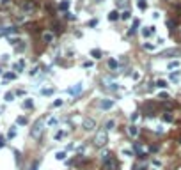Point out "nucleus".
<instances>
[{
  "mask_svg": "<svg viewBox=\"0 0 181 170\" xmlns=\"http://www.w3.org/2000/svg\"><path fill=\"white\" fill-rule=\"evenodd\" d=\"M107 87H108L110 90H117V89H119V87H117V83H110V85H107Z\"/></svg>",
  "mask_w": 181,
  "mask_h": 170,
  "instance_id": "nucleus-31",
  "label": "nucleus"
},
{
  "mask_svg": "<svg viewBox=\"0 0 181 170\" xmlns=\"http://www.w3.org/2000/svg\"><path fill=\"white\" fill-rule=\"evenodd\" d=\"M165 25H167L169 29H174V25H176V23H174L172 20H167V21H165Z\"/></svg>",
  "mask_w": 181,
  "mask_h": 170,
  "instance_id": "nucleus-29",
  "label": "nucleus"
},
{
  "mask_svg": "<svg viewBox=\"0 0 181 170\" xmlns=\"http://www.w3.org/2000/svg\"><path fill=\"white\" fill-rule=\"evenodd\" d=\"M9 41H11V44H18V43H21L18 37H14V39H9Z\"/></svg>",
  "mask_w": 181,
  "mask_h": 170,
  "instance_id": "nucleus-37",
  "label": "nucleus"
},
{
  "mask_svg": "<svg viewBox=\"0 0 181 170\" xmlns=\"http://www.w3.org/2000/svg\"><path fill=\"white\" fill-rule=\"evenodd\" d=\"M179 73L181 71H174V73H171V80H178V78H179Z\"/></svg>",
  "mask_w": 181,
  "mask_h": 170,
  "instance_id": "nucleus-27",
  "label": "nucleus"
},
{
  "mask_svg": "<svg viewBox=\"0 0 181 170\" xmlns=\"http://www.w3.org/2000/svg\"><path fill=\"white\" fill-rule=\"evenodd\" d=\"M30 170H37V161H36V163H34V165L30 167Z\"/></svg>",
  "mask_w": 181,
  "mask_h": 170,
  "instance_id": "nucleus-43",
  "label": "nucleus"
},
{
  "mask_svg": "<svg viewBox=\"0 0 181 170\" xmlns=\"http://www.w3.org/2000/svg\"><path fill=\"white\" fill-rule=\"evenodd\" d=\"M48 124H50V126H55V124H57V119H53V117H51V119L48 120Z\"/></svg>",
  "mask_w": 181,
  "mask_h": 170,
  "instance_id": "nucleus-38",
  "label": "nucleus"
},
{
  "mask_svg": "<svg viewBox=\"0 0 181 170\" xmlns=\"http://www.w3.org/2000/svg\"><path fill=\"white\" fill-rule=\"evenodd\" d=\"M90 57L92 59H101V50H92L90 51Z\"/></svg>",
  "mask_w": 181,
  "mask_h": 170,
  "instance_id": "nucleus-16",
  "label": "nucleus"
},
{
  "mask_svg": "<svg viewBox=\"0 0 181 170\" xmlns=\"http://www.w3.org/2000/svg\"><path fill=\"white\" fill-rule=\"evenodd\" d=\"M114 126H115V120H107V122H105V131H108V130H112V128H114Z\"/></svg>",
  "mask_w": 181,
  "mask_h": 170,
  "instance_id": "nucleus-15",
  "label": "nucleus"
},
{
  "mask_svg": "<svg viewBox=\"0 0 181 170\" xmlns=\"http://www.w3.org/2000/svg\"><path fill=\"white\" fill-rule=\"evenodd\" d=\"M178 67H179V60H172V62H169V64H167V69H169V71L178 69Z\"/></svg>",
  "mask_w": 181,
  "mask_h": 170,
  "instance_id": "nucleus-13",
  "label": "nucleus"
},
{
  "mask_svg": "<svg viewBox=\"0 0 181 170\" xmlns=\"http://www.w3.org/2000/svg\"><path fill=\"white\" fill-rule=\"evenodd\" d=\"M154 32H156L154 27H144L142 29V36L144 37H151V36H154Z\"/></svg>",
  "mask_w": 181,
  "mask_h": 170,
  "instance_id": "nucleus-7",
  "label": "nucleus"
},
{
  "mask_svg": "<svg viewBox=\"0 0 181 170\" xmlns=\"http://www.w3.org/2000/svg\"><path fill=\"white\" fill-rule=\"evenodd\" d=\"M107 142H108V137H107V131H98L96 133V137H94V145L96 147H105L107 145Z\"/></svg>",
  "mask_w": 181,
  "mask_h": 170,
  "instance_id": "nucleus-1",
  "label": "nucleus"
},
{
  "mask_svg": "<svg viewBox=\"0 0 181 170\" xmlns=\"http://www.w3.org/2000/svg\"><path fill=\"white\" fill-rule=\"evenodd\" d=\"M100 106L103 108V110H108V108H112V106H114V99H103L100 103Z\"/></svg>",
  "mask_w": 181,
  "mask_h": 170,
  "instance_id": "nucleus-8",
  "label": "nucleus"
},
{
  "mask_svg": "<svg viewBox=\"0 0 181 170\" xmlns=\"http://www.w3.org/2000/svg\"><path fill=\"white\" fill-rule=\"evenodd\" d=\"M14 32H16V29H14V27H7V29L4 30V34H7V36H9V34H14Z\"/></svg>",
  "mask_w": 181,
  "mask_h": 170,
  "instance_id": "nucleus-24",
  "label": "nucleus"
},
{
  "mask_svg": "<svg viewBox=\"0 0 181 170\" xmlns=\"http://www.w3.org/2000/svg\"><path fill=\"white\" fill-rule=\"evenodd\" d=\"M62 103H64V99L59 98V99H55L53 103H51V106H53V108H59V106H62Z\"/></svg>",
  "mask_w": 181,
  "mask_h": 170,
  "instance_id": "nucleus-17",
  "label": "nucleus"
},
{
  "mask_svg": "<svg viewBox=\"0 0 181 170\" xmlns=\"http://www.w3.org/2000/svg\"><path fill=\"white\" fill-rule=\"evenodd\" d=\"M16 122H18V124H27V119H25V117H18Z\"/></svg>",
  "mask_w": 181,
  "mask_h": 170,
  "instance_id": "nucleus-32",
  "label": "nucleus"
},
{
  "mask_svg": "<svg viewBox=\"0 0 181 170\" xmlns=\"http://www.w3.org/2000/svg\"><path fill=\"white\" fill-rule=\"evenodd\" d=\"M139 119V113H133V115H131V120H133V122H135V120Z\"/></svg>",
  "mask_w": 181,
  "mask_h": 170,
  "instance_id": "nucleus-41",
  "label": "nucleus"
},
{
  "mask_svg": "<svg viewBox=\"0 0 181 170\" xmlns=\"http://www.w3.org/2000/svg\"><path fill=\"white\" fill-rule=\"evenodd\" d=\"M43 41L44 43H53V32H43Z\"/></svg>",
  "mask_w": 181,
  "mask_h": 170,
  "instance_id": "nucleus-11",
  "label": "nucleus"
},
{
  "mask_svg": "<svg viewBox=\"0 0 181 170\" xmlns=\"http://www.w3.org/2000/svg\"><path fill=\"white\" fill-rule=\"evenodd\" d=\"M137 5H139L140 9H146V7H147V4H146V0H137Z\"/></svg>",
  "mask_w": 181,
  "mask_h": 170,
  "instance_id": "nucleus-21",
  "label": "nucleus"
},
{
  "mask_svg": "<svg viewBox=\"0 0 181 170\" xmlns=\"http://www.w3.org/2000/svg\"><path fill=\"white\" fill-rule=\"evenodd\" d=\"M43 128H44V124H43L41 120H37V122L32 126V130H30V135H32V138H39L41 133H43Z\"/></svg>",
  "mask_w": 181,
  "mask_h": 170,
  "instance_id": "nucleus-3",
  "label": "nucleus"
},
{
  "mask_svg": "<svg viewBox=\"0 0 181 170\" xmlns=\"http://www.w3.org/2000/svg\"><path fill=\"white\" fill-rule=\"evenodd\" d=\"M34 106V101L32 99H25L23 101V108H32Z\"/></svg>",
  "mask_w": 181,
  "mask_h": 170,
  "instance_id": "nucleus-18",
  "label": "nucleus"
},
{
  "mask_svg": "<svg viewBox=\"0 0 181 170\" xmlns=\"http://www.w3.org/2000/svg\"><path fill=\"white\" fill-rule=\"evenodd\" d=\"M55 158H57V160H64V158H66V152H64V151H60V152L55 154Z\"/></svg>",
  "mask_w": 181,
  "mask_h": 170,
  "instance_id": "nucleus-25",
  "label": "nucleus"
},
{
  "mask_svg": "<svg viewBox=\"0 0 181 170\" xmlns=\"http://www.w3.org/2000/svg\"><path fill=\"white\" fill-rule=\"evenodd\" d=\"M156 85H158L160 89H165V87H167V81H165V80H158V81H156Z\"/></svg>",
  "mask_w": 181,
  "mask_h": 170,
  "instance_id": "nucleus-23",
  "label": "nucleus"
},
{
  "mask_svg": "<svg viewBox=\"0 0 181 170\" xmlns=\"http://www.w3.org/2000/svg\"><path fill=\"white\" fill-rule=\"evenodd\" d=\"M16 78V73H5L4 74V80H14Z\"/></svg>",
  "mask_w": 181,
  "mask_h": 170,
  "instance_id": "nucleus-20",
  "label": "nucleus"
},
{
  "mask_svg": "<svg viewBox=\"0 0 181 170\" xmlns=\"http://www.w3.org/2000/svg\"><path fill=\"white\" fill-rule=\"evenodd\" d=\"M128 133H130V137H139V126H135V124H131L130 128H128Z\"/></svg>",
  "mask_w": 181,
  "mask_h": 170,
  "instance_id": "nucleus-9",
  "label": "nucleus"
},
{
  "mask_svg": "<svg viewBox=\"0 0 181 170\" xmlns=\"http://www.w3.org/2000/svg\"><path fill=\"white\" fill-rule=\"evenodd\" d=\"M163 120L165 122H172V115L171 113H163Z\"/></svg>",
  "mask_w": 181,
  "mask_h": 170,
  "instance_id": "nucleus-28",
  "label": "nucleus"
},
{
  "mask_svg": "<svg viewBox=\"0 0 181 170\" xmlns=\"http://www.w3.org/2000/svg\"><path fill=\"white\" fill-rule=\"evenodd\" d=\"M119 18H121V20H126V21H128L131 18V12H130V11H122V12L119 14Z\"/></svg>",
  "mask_w": 181,
  "mask_h": 170,
  "instance_id": "nucleus-14",
  "label": "nucleus"
},
{
  "mask_svg": "<svg viewBox=\"0 0 181 170\" xmlns=\"http://www.w3.org/2000/svg\"><path fill=\"white\" fill-rule=\"evenodd\" d=\"M82 90H83V83H82V81H78V83H76L75 87H71L68 92H69V94H73V96H76V94H80Z\"/></svg>",
  "mask_w": 181,
  "mask_h": 170,
  "instance_id": "nucleus-6",
  "label": "nucleus"
},
{
  "mask_svg": "<svg viewBox=\"0 0 181 170\" xmlns=\"http://www.w3.org/2000/svg\"><path fill=\"white\" fill-rule=\"evenodd\" d=\"M144 48H146V50H149V51H153L156 46H154V44H151V43H144Z\"/></svg>",
  "mask_w": 181,
  "mask_h": 170,
  "instance_id": "nucleus-22",
  "label": "nucleus"
},
{
  "mask_svg": "<svg viewBox=\"0 0 181 170\" xmlns=\"http://www.w3.org/2000/svg\"><path fill=\"white\" fill-rule=\"evenodd\" d=\"M108 67H112V69H115V67H117V60H108Z\"/></svg>",
  "mask_w": 181,
  "mask_h": 170,
  "instance_id": "nucleus-26",
  "label": "nucleus"
},
{
  "mask_svg": "<svg viewBox=\"0 0 181 170\" xmlns=\"http://www.w3.org/2000/svg\"><path fill=\"white\" fill-rule=\"evenodd\" d=\"M98 2H103V0H98Z\"/></svg>",
  "mask_w": 181,
  "mask_h": 170,
  "instance_id": "nucleus-44",
  "label": "nucleus"
},
{
  "mask_svg": "<svg viewBox=\"0 0 181 170\" xmlns=\"http://www.w3.org/2000/svg\"><path fill=\"white\" fill-rule=\"evenodd\" d=\"M37 71H39V67H34V69L30 71V74H32V76H36V74H37Z\"/></svg>",
  "mask_w": 181,
  "mask_h": 170,
  "instance_id": "nucleus-39",
  "label": "nucleus"
},
{
  "mask_svg": "<svg viewBox=\"0 0 181 170\" xmlns=\"http://www.w3.org/2000/svg\"><path fill=\"white\" fill-rule=\"evenodd\" d=\"M20 7H21V11H23V12H34L37 5H36V2H34V0H21V2H20Z\"/></svg>",
  "mask_w": 181,
  "mask_h": 170,
  "instance_id": "nucleus-2",
  "label": "nucleus"
},
{
  "mask_svg": "<svg viewBox=\"0 0 181 170\" xmlns=\"http://www.w3.org/2000/svg\"><path fill=\"white\" fill-rule=\"evenodd\" d=\"M14 137H16V130L12 128V130L9 131V138H14Z\"/></svg>",
  "mask_w": 181,
  "mask_h": 170,
  "instance_id": "nucleus-34",
  "label": "nucleus"
},
{
  "mask_svg": "<svg viewBox=\"0 0 181 170\" xmlns=\"http://www.w3.org/2000/svg\"><path fill=\"white\" fill-rule=\"evenodd\" d=\"M137 27H139V21L135 20V21H133V27H131V30H130V34H133V32H135V29H137Z\"/></svg>",
  "mask_w": 181,
  "mask_h": 170,
  "instance_id": "nucleus-30",
  "label": "nucleus"
},
{
  "mask_svg": "<svg viewBox=\"0 0 181 170\" xmlns=\"http://www.w3.org/2000/svg\"><path fill=\"white\" fill-rule=\"evenodd\" d=\"M133 170H146V167H144V165H140V167L137 165V167H135V168H133Z\"/></svg>",
  "mask_w": 181,
  "mask_h": 170,
  "instance_id": "nucleus-40",
  "label": "nucleus"
},
{
  "mask_svg": "<svg viewBox=\"0 0 181 170\" xmlns=\"http://www.w3.org/2000/svg\"><path fill=\"white\" fill-rule=\"evenodd\" d=\"M107 18H108V21H115V20H119V12H117V11H110V12L107 14Z\"/></svg>",
  "mask_w": 181,
  "mask_h": 170,
  "instance_id": "nucleus-12",
  "label": "nucleus"
},
{
  "mask_svg": "<svg viewBox=\"0 0 181 170\" xmlns=\"http://www.w3.org/2000/svg\"><path fill=\"white\" fill-rule=\"evenodd\" d=\"M4 145H5V142H4V138H2V137H0V149H2V147H4Z\"/></svg>",
  "mask_w": 181,
  "mask_h": 170,
  "instance_id": "nucleus-42",
  "label": "nucleus"
},
{
  "mask_svg": "<svg viewBox=\"0 0 181 170\" xmlns=\"http://www.w3.org/2000/svg\"><path fill=\"white\" fill-rule=\"evenodd\" d=\"M122 154H126V156H131V154H133V152H131L130 149H122Z\"/></svg>",
  "mask_w": 181,
  "mask_h": 170,
  "instance_id": "nucleus-36",
  "label": "nucleus"
},
{
  "mask_svg": "<svg viewBox=\"0 0 181 170\" xmlns=\"http://www.w3.org/2000/svg\"><path fill=\"white\" fill-rule=\"evenodd\" d=\"M4 99L7 101V103H9V101H14V92H7V94L4 96Z\"/></svg>",
  "mask_w": 181,
  "mask_h": 170,
  "instance_id": "nucleus-19",
  "label": "nucleus"
},
{
  "mask_svg": "<svg viewBox=\"0 0 181 170\" xmlns=\"http://www.w3.org/2000/svg\"><path fill=\"white\" fill-rule=\"evenodd\" d=\"M69 7H71V2H69V0H60L59 9H62V11H69Z\"/></svg>",
  "mask_w": 181,
  "mask_h": 170,
  "instance_id": "nucleus-10",
  "label": "nucleus"
},
{
  "mask_svg": "<svg viewBox=\"0 0 181 170\" xmlns=\"http://www.w3.org/2000/svg\"><path fill=\"white\" fill-rule=\"evenodd\" d=\"M87 25H89V27H96V25H98V20H90Z\"/></svg>",
  "mask_w": 181,
  "mask_h": 170,
  "instance_id": "nucleus-33",
  "label": "nucleus"
},
{
  "mask_svg": "<svg viewBox=\"0 0 181 170\" xmlns=\"http://www.w3.org/2000/svg\"><path fill=\"white\" fill-rule=\"evenodd\" d=\"M105 170H117L119 168V163H117V160L114 158V156H110L108 160H105V167H103Z\"/></svg>",
  "mask_w": 181,
  "mask_h": 170,
  "instance_id": "nucleus-4",
  "label": "nucleus"
},
{
  "mask_svg": "<svg viewBox=\"0 0 181 170\" xmlns=\"http://www.w3.org/2000/svg\"><path fill=\"white\" fill-rule=\"evenodd\" d=\"M62 137H64V131H59V133H57V135H55V138H57V140H60V138H62Z\"/></svg>",
  "mask_w": 181,
  "mask_h": 170,
  "instance_id": "nucleus-35",
  "label": "nucleus"
},
{
  "mask_svg": "<svg viewBox=\"0 0 181 170\" xmlns=\"http://www.w3.org/2000/svg\"><path fill=\"white\" fill-rule=\"evenodd\" d=\"M82 128H83L85 131H92L94 128H96V122H94L92 119H89V117H87V119L82 120Z\"/></svg>",
  "mask_w": 181,
  "mask_h": 170,
  "instance_id": "nucleus-5",
  "label": "nucleus"
}]
</instances>
